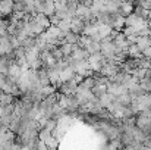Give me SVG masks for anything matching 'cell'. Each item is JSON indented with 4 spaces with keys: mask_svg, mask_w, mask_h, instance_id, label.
I'll return each mask as SVG.
<instances>
[{
    "mask_svg": "<svg viewBox=\"0 0 151 150\" xmlns=\"http://www.w3.org/2000/svg\"><path fill=\"white\" fill-rule=\"evenodd\" d=\"M70 22H72V18L60 19L59 24H57V28H59L62 33H68V31H70Z\"/></svg>",
    "mask_w": 151,
    "mask_h": 150,
    "instance_id": "obj_11",
    "label": "cell"
},
{
    "mask_svg": "<svg viewBox=\"0 0 151 150\" xmlns=\"http://www.w3.org/2000/svg\"><path fill=\"white\" fill-rule=\"evenodd\" d=\"M132 10H134V4L129 3L128 0H122V4H120V7H119V12H120L123 16H128V15L132 13Z\"/></svg>",
    "mask_w": 151,
    "mask_h": 150,
    "instance_id": "obj_8",
    "label": "cell"
},
{
    "mask_svg": "<svg viewBox=\"0 0 151 150\" xmlns=\"http://www.w3.org/2000/svg\"><path fill=\"white\" fill-rule=\"evenodd\" d=\"M137 40H138V36H128L126 37V43H128V46H132V44H137Z\"/></svg>",
    "mask_w": 151,
    "mask_h": 150,
    "instance_id": "obj_16",
    "label": "cell"
},
{
    "mask_svg": "<svg viewBox=\"0 0 151 150\" xmlns=\"http://www.w3.org/2000/svg\"><path fill=\"white\" fill-rule=\"evenodd\" d=\"M128 56H129V59H137V57H141L142 53L138 49L137 44H132V46H128Z\"/></svg>",
    "mask_w": 151,
    "mask_h": 150,
    "instance_id": "obj_12",
    "label": "cell"
},
{
    "mask_svg": "<svg viewBox=\"0 0 151 150\" xmlns=\"http://www.w3.org/2000/svg\"><path fill=\"white\" fill-rule=\"evenodd\" d=\"M128 94L132 97V100L134 99H138V97H141V96H144L145 94V90L138 84V83H135V84H132L129 88H128Z\"/></svg>",
    "mask_w": 151,
    "mask_h": 150,
    "instance_id": "obj_5",
    "label": "cell"
},
{
    "mask_svg": "<svg viewBox=\"0 0 151 150\" xmlns=\"http://www.w3.org/2000/svg\"><path fill=\"white\" fill-rule=\"evenodd\" d=\"M107 93H110L114 97H117V96H120L123 93H128V90L123 86H120V84H113V83L109 81V84H107Z\"/></svg>",
    "mask_w": 151,
    "mask_h": 150,
    "instance_id": "obj_4",
    "label": "cell"
},
{
    "mask_svg": "<svg viewBox=\"0 0 151 150\" xmlns=\"http://www.w3.org/2000/svg\"><path fill=\"white\" fill-rule=\"evenodd\" d=\"M79 37H81V36H76V34H73L72 31H68V33H63L62 43H68V44H78V43H79Z\"/></svg>",
    "mask_w": 151,
    "mask_h": 150,
    "instance_id": "obj_6",
    "label": "cell"
},
{
    "mask_svg": "<svg viewBox=\"0 0 151 150\" xmlns=\"http://www.w3.org/2000/svg\"><path fill=\"white\" fill-rule=\"evenodd\" d=\"M91 93H93V96H94L96 99H100L103 94L107 93V86H104V84H96V86L91 88Z\"/></svg>",
    "mask_w": 151,
    "mask_h": 150,
    "instance_id": "obj_7",
    "label": "cell"
},
{
    "mask_svg": "<svg viewBox=\"0 0 151 150\" xmlns=\"http://www.w3.org/2000/svg\"><path fill=\"white\" fill-rule=\"evenodd\" d=\"M137 46H138V49L141 50V53H142L147 47H150L151 43H150V40H148V37H138V40H137Z\"/></svg>",
    "mask_w": 151,
    "mask_h": 150,
    "instance_id": "obj_14",
    "label": "cell"
},
{
    "mask_svg": "<svg viewBox=\"0 0 151 150\" xmlns=\"http://www.w3.org/2000/svg\"><path fill=\"white\" fill-rule=\"evenodd\" d=\"M57 47H59V50L62 51V54H63V56H70V53H72V44L62 43V44H59Z\"/></svg>",
    "mask_w": 151,
    "mask_h": 150,
    "instance_id": "obj_15",
    "label": "cell"
},
{
    "mask_svg": "<svg viewBox=\"0 0 151 150\" xmlns=\"http://www.w3.org/2000/svg\"><path fill=\"white\" fill-rule=\"evenodd\" d=\"M107 25L114 30V31H122V28L125 27V16L117 10V12H113L109 15V21H107Z\"/></svg>",
    "mask_w": 151,
    "mask_h": 150,
    "instance_id": "obj_1",
    "label": "cell"
},
{
    "mask_svg": "<svg viewBox=\"0 0 151 150\" xmlns=\"http://www.w3.org/2000/svg\"><path fill=\"white\" fill-rule=\"evenodd\" d=\"M13 13V0L0 1V18H9Z\"/></svg>",
    "mask_w": 151,
    "mask_h": 150,
    "instance_id": "obj_2",
    "label": "cell"
},
{
    "mask_svg": "<svg viewBox=\"0 0 151 150\" xmlns=\"http://www.w3.org/2000/svg\"><path fill=\"white\" fill-rule=\"evenodd\" d=\"M114 99H116V97H114L113 94L106 93V94H103L100 99H99V103L101 104V107H104V109H106V107H107V106H109V104H110V103H111Z\"/></svg>",
    "mask_w": 151,
    "mask_h": 150,
    "instance_id": "obj_13",
    "label": "cell"
},
{
    "mask_svg": "<svg viewBox=\"0 0 151 150\" xmlns=\"http://www.w3.org/2000/svg\"><path fill=\"white\" fill-rule=\"evenodd\" d=\"M123 150H135L132 146H123Z\"/></svg>",
    "mask_w": 151,
    "mask_h": 150,
    "instance_id": "obj_18",
    "label": "cell"
},
{
    "mask_svg": "<svg viewBox=\"0 0 151 150\" xmlns=\"http://www.w3.org/2000/svg\"><path fill=\"white\" fill-rule=\"evenodd\" d=\"M84 28H85V24H84L79 18L73 16V18H72V22H70V31H72L73 34H76V36H82Z\"/></svg>",
    "mask_w": 151,
    "mask_h": 150,
    "instance_id": "obj_3",
    "label": "cell"
},
{
    "mask_svg": "<svg viewBox=\"0 0 151 150\" xmlns=\"http://www.w3.org/2000/svg\"><path fill=\"white\" fill-rule=\"evenodd\" d=\"M128 1H129V3H132L134 6H137V4L139 3V0H128Z\"/></svg>",
    "mask_w": 151,
    "mask_h": 150,
    "instance_id": "obj_17",
    "label": "cell"
},
{
    "mask_svg": "<svg viewBox=\"0 0 151 150\" xmlns=\"http://www.w3.org/2000/svg\"><path fill=\"white\" fill-rule=\"evenodd\" d=\"M116 101H117L119 104H122L123 107H129L131 103H132V97H131L128 93H123V94H120V96L116 97Z\"/></svg>",
    "mask_w": 151,
    "mask_h": 150,
    "instance_id": "obj_10",
    "label": "cell"
},
{
    "mask_svg": "<svg viewBox=\"0 0 151 150\" xmlns=\"http://www.w3.org/2000/svg\"><path fill=\"white\" fill-rule=\"evenodd\" d=\"M15 100H16L15 96L0 91V107H4V106H7V104H12V103H15Z\"/></svg>",
    "mask_w": 151,
    "mask_h": 150,
    "instance_id": "obj_9",
    "label": "cell"
}]
</instances>
